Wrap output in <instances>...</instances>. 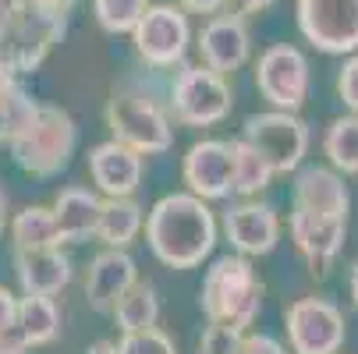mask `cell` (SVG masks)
<instances>
[{
    "label": "cell",
    "mask_w": 358,
    "mask_h": 354,
    "mask_svg": "<svg viewBox=\"0 0 358 354\" xmlns=\"http://www.w3.org/2000/svg\"><path fill=\"white\" fill-rule=\"evenodd\" d=\"M8 29H11V11H8V4H4V0H0V43H4Z\"/></svg>",
    "instance_id": "38"
},
{
    "label": "cell",
    "mask_w": 358,
    "mask_h": 354,
    "mask_svg": "<svg viewBox=\"0 0 358 354\" xmlns=\"http://www.w3.org/2000/svg\"><path fill=\"white\" fill-rule=\"evenodd\" d=\"M138 283V266L128 256V248H103L89 259L85 270V301L92 312L110 316L117 301Z\"/></svg>",
    "instance_id": "14"
},
{
    "label": "cell",
    "mask_w": 358,
    "mask_h": 354,
    "mask_svg": "<svg viewBox=\"0 0 358 354\" xmlns=\"http://www.w3.org/2000/svg\"><path fill=\"white\" fill-rule=\"evenodd\" d=\"M181 177L192 195L220 202L234 195V149L224 138H199L181 160Z\"/></svg>",
    "instance_id": "12"
},
{
    "label": "cell",
    "mask_w": 358,
    "mask_h": 354,
    "mask_svg": "<svg viewBox=\"0 0 358 354\" xmlns=\"http://www.w3.org/2000/svg\"><path fill=\"white\" fill-rule=\"evenodd\" d=\"M78 145V128L75 117L54 103H36L29 121L8 138V153L36 181H50L61 170H68Z\"/></svg>",
    "instance_id": "3"
},
{
    "label": "cell",
    "mask_w": 358,
    "mask_h": 354,
    "mask_svg": "<svg viewBox=\"0 0 358 354\" xmlns=\"http://www.w3.org/2000/svg\"><path fill=\"white\" fill-rule=\"evenodd\" d=\"M255 89L277 110H301L309 99V61L298 46L277 43L255 64Z\"/></svg>",
    "instance_id": "9"
},
{
    "label": "cell",
    "mask_w": 358,
    "mask_h": 354,
    "mask_svg": "<svg viewBox=\"0 0 358 354\" xmlns=\"http://www.w3.org/2000/svg\"><path fill=\"white\" fill-rule=\"evenodd\" d=\"M178 4L192 15H220L227 0H178Z\"/></svg>",
    "instance_id": "33"
},
{
    "label": "cell",
    "mask_w": 358,
    "mask_h": 354,
    "mask_svg": "<svg viewBox=\"0 0 358 354\" xmlns=\"http://www.w3.org/2000/svg\"><path fill=\"white\" fill-rule=\"evenodd\" d=\"M142 230H145V209L135 202V195L103 198V213H99V227H96L99 244L103 248H128L131 241H138Z\"/></svg>",
    "instance_id": "21"
},
{
    "label": "cell",
    "mask_w": 358,
    "mask_h": 354,
    "mask_svg": "<svg viewBox=\"0 0 358 354\" xmlns=\"http://www.w3.org/2000/svg\"><path fill=\"white\" fill-rule=\"evenodd\" d=\"M75 276V263L57 248H15V280L22 294H50L57 297Z\"/></svg>",
    "instance_id": "18"
},
{
    "label": "cell",
    "mask_w": 358,
    "mask_h": 354,
    "mask_svg": "<svg viewBox=\"0 0 358 354\" xmlns=\"http://www.w3.org/2000/svg\"><path fill=\"white\" fill-rule=\"evenodd\" d=\"M145 11H149V0H92V15L99 29L110 36H131Z\"/></svg>",
    "instance_id": "26"
},
{
    "label": "cell",
    "mask_w": 358,
    "mask_h": 354,
    "mask_svg": "<svg viewBox=\"0 0 358 354\" xmlns=\"http://www.w3.org/2000/svg\"><path fill=\"white\" fill-rule=\"evenodd\" d=\"M337 96L351 114H358V54H348L344 68L337 71Z\"/></svg>",
    "instance_id": "29"
},
{
    "label": "cell",
    "mask_w": 358,
    "mask_h": 354,
    "mask_svg": "<svg viewBox=\"0 0 358 354\" xmlns=\"http://www.w3.org/2000/svg\"><path fill=\"white\" fill-rule=\"evenodd\" d=\"M287 234L298 248V256L313 266V273H327L334 259L341 256V248L348 241V220L344 216H320V213H287Z\"/></svg>",
    "instance_id": "13"
},
{
    "label": "cell",
    "mask_w": 358,
    "mask_h": 354,
    "mask_svg": "<svg viewBox=\"0 0 358 354\" xmlns=\"http://www.w3.org/2000/svg\"><path fill=\"white\" fill-rule=\"evenodd\" d=\"M142 170H145L142 153L117 138L92 145V153H89V177H92V188L103 198L135 195L142 184Z\"/></svg>",
    "instance_id": "15"
},
{
    "label": "cell",
    "mask_w": 358,
    "mask_h": 354,
    "mask_svg": "<svg viewBox=\"0 0 358 354\" xmlns=\"http://www.w3.org/2000/svg\"><path fill=\"white\" fill-rule=\"evenodd\" d=\"M238 354H287V347L277 337H266V333H245Z\"/></svg>",
    "instance_id": "32"
},
{
    "label": "cell",
    "mask_w": 358,
    "mask_h": 354,
    "mask_svg": "<svg viewBox=\"0 0 358 354\" xmlns=\"http://www.w3.org/2000/svg\"><path fill=\"white\" fill-rule=\"evenodd\" d=\"M117 354H178V344L167 330L149 326V330H138V333H121Z\"/></svg>",
    "instance_id": "27"
},
{
    "label": "cell",
    "mask_w": 358,
    "mask_h": 354,
    "mask_svg": "<svg viewBox=\"0 0 358 354\" xmlns=\"http://www.w3.org/2000/svg\"><path fill=\"white\" fill-rule=\"evenodd\" d=\"M54 213H57V227H61L64 244H82V241L96 237L99 213H103V195L96 188L71 184L54 198Z\"/></svg>",
    "instance_id": "19"
},
{
    "label": "cell",
    "mask_w": 358,
    "mask_h": 354,
    "mask_svg": "<svg viewBox=\"0 0 358 354\" xmlns=\"http://www.w3.org/2000/svg\"><path fill=\"white\" fill-rule=\"evenodd\" d=\"M4 4H8V11H11V15H18V11H25L29 0H4Z\"/></svg>",
    "instance_id": "39"
},
{
    "label": "cell",
    "mask_w": 358,
    "mask_h": 354,
    "mask_svg": "<svg viewBox=\"0 0 358 354\" xmlns=\"http://www.w3.org/2000/svg\"><path fill=\"white\" fill-rule=\"evenodd\" d=\"M199 57L206 68L220 71V75H234L248 64L252 54V39H248V25L245 15H213L199 32Z\"/></svg>",
    "instance_id": "16"
},
{
    "label": "cell",
    "mask_w": 358,
    "mask_h": 354,
    "mask_svg": "<svg viewBox=\"0 0 358 354\" xmlns=\"http://www.w3.org/2000/svg\"><path fill=\"white\" fill-rule=\"evenodd\" d=\"M298 29L323 54H358V0H298Z\"/></svg>",
    "instance_id": "10"
},
{
    "label": "cell",
    "mask_w": 358,
    "mask_h": 354,
    "mask_svg": "<svg viewBox=\"0 0 358 354\" xmlns=\"http://www.w3.org/2000/svg\"><path fill=\"white\" fill-rule=\"evenodd\" d=\"M8 227H11V206H8V191H4V184H0V237H4Z\"/></svg>",
    "instance_id": "35"
},
{
    "label": "cell",
    "mask_w": 358,
    "mask_h": 354,
    "mask_svg": "<svg viewBox=\"0 0 358 354\" xmlns=\"http://www.w3.org/2000/svg\"><path fill=\"white\" fill-rule=\"evenodd\" d=\"M117 330L121 333H138V330H149V326H157L160 323V294L152 283L138 280L121 301H117V309L110 312Z\"/></svg>",
    "instance_id": "24"
},
{
    "label": "cell",
    "mask_w": 358,
    "mask_h": 354,
    "mask_svg": "<svg viewBox=\"0 0 358 354\" xmlns=\"http://www.w3.org/2000/svg\"><path fill=\"white\" fill-rule=\"evenodd\" d=\"M263 280L255 273L248 256L227 251V256L213 259L206 276L199 287V309L210 323H227L241 333L252 330V323L263 312Z\"/></svg>",
    "instance_id": "2"
},
{
    "label": "cell",
    "mask_w": 358,
    "mask_h": 354,
    "mask_svg": "<svg viewBox=\"0 0 358 354\" xmlns=\"http://www.w3.org/2000/svg\"><path fill=\"white\" fill-rule=\"evenodd\" d=\"M231 149H234V195H241V198L263 195L273 184V177H277L273 163L252 142H245L241 135L231 142Z\"/></svg>",
    "instance_id": "23"
},
{
    "label": "cell",
    "mask_w": 358,
    "mask_h": 354,
    "mask_svg": "<svg viewBox=\"0 0 358 354\" xmlns=\"http://www.w3.org/2000/svg\"><path fill=\"white\" fill-rule=\"evenodd\" d=\"M131 39H135V54L145 68H152V71L178 68L188 54V43H192L185 8H174V4L149 8L142 15V22L135 25Z\"/></svg>",
    "instance_id": "8"
},
{
    "label": "cell",
    "mask_w": 358,
    "mask_h": 354,
    "mask_svg": "<svg viewBox=\"0 0 358 354\" xmlns=\"http://www.w3.org/2000/svg\"><path fill=\"white\" fill-rule=\"evenodd\" d=\"M167 103L178 124L185 128H213L231 117L234 110V92L227 75L206 68V64H192L181 68L171 85H167Z\"/></svg>",
    "instance_id": "5"
},
{
    "label": "cell",
    "mask_w": 358,
    "mask_h": 354,
    "mask_svg": "<svg viewBox=\"0 0 358 354\" xmlns=\"http://www.w3.org/2000/svg\"><path fill=\"white\" fill-rule=\"evenodd\" d=\"M61 305H57V297H50V294H22L18 301V333L22 340L36 351V347H46V344H54L61 337Z\"/></svg>",
    "instance_id": "20"
},
{
    "label": "cell",
    "mask_w": 358,
    "mask_h": 354,
    "mask_svg": "<svg viewBox=\"0 0 358 354\" xmlns=\"http://www.w3.org/2000/svg\"><path fill=\"white\" fill-rule=\"evenodd\" d=\"M18 301H22V294L0 283V344L18 333Z\"/></svg>",
    "instance_id": "30"
},
{
    "label": "cell",
    "mask_w": 358,
    "mask_h": 354,
    "mask_svg": "<svg viewBox=\"0 0 358 354\" xmlns=\"http://www.w3.org/2000/svg\"><path fill=\"white\" fill-rule=\"evenodd\" d=\"M291 209L348 220L351 195H348L344 174L334 170V167H298L294 184H291Z\"/></svg>",
    "instance_id": "17"
},
{
    "label": "cell",
    "mask_w": 358,
    "mask_h": 354,
    "mask_svg": "<svg viewBox=\"0 0 358 354\" xmlns=\"http://www.w3.org/2000/svg\"><path fill=\"white\" fill-rule=\"evenodd\" d=\"M71 8H75V0H29V11H32L36 18L50 22V25H57V29L68 25Z\"/></svg>",
    "instance_id": "31"
},
{
    "label": "cell",
    "mask_w": 358,
    "mask_h": 354,
    "mask_svg": "<svg viewBox=\"0 0 358 354\" xmlns=\"http://www.w3.org/2000/svg\"><path fill=\"white\" fill-rule=\"evenodd\" d=\"M348 294H351V305L358 309V263L348 270Z\"/></svg>",
    "instance_id": "36"
},
{
    "label": "cell",
    "mask_w": 358,
    "mask_h": 354,
    "mask_svg": "<svg viewBox=\"0 0 358 354\" xmlns=\"http://www.w3.org/2000/svg\"><path fill=\"white\" fill-rule=\"evenodd\" d=\"M241 138L252 142L259 153L273 163L277 177L294 174L305 156H309V124H305L294 110H263V114H252L241 124Z\"/></svg>",
    "instance_id": "6"
},
{
    "label": "cell",
    "mask_w": 358,
    "mask_h": 354,
    "mask_svg": "<svg viewBox=\"0 0 358 354\" xmlns=\"http://www.w3.org/2000/svg\"><path fill=\"white\" fill-rule=\"evenodd\" d=\"M231 4L238 8V15H259V11L273 8V0H231Z\"/></svg>",
    "instance_id": "34"
},
{
    "label": "cell",
    "mask_w": 358,
    "mask_h": 354,
    "mask_svg": "<svg viewBox=\"0 0 358 354\" xmlns=\"http://www.w3.org/2000/svg\"><path fill=\"white\" fill-rule=\"evenodd\" d=\"M0 149H4V131H0Z\"/></svg>",
    "instance_id": "40"
},
{
    "label": "cell",
    "mask_w": 358,
    "mask_h": 354,
    "mask_svg": "<svg viewBox=\"0 0 358 354\" xmlns=\"http://www.w3.org/2000/svg\"><path fill=\"white\" fill-rule=\"evenodd\" d=\"M11 244L15 248H57L64 244L54 206H25L11 216Z\"/></svg>",
    "instance_id": "22"
},
{
    "label": "cell",
    "mask_w": 358,
    "mask_h": 354,
    "mask_svg": "<svg viewBox=\"0 0 358 354\" xmlns=\"http://www.w3.org/2000/svg\"><path fill=\"white\" fill-rule=\"evenodd\" d=\"M245 333L227 323H210L199 337V354H238Z\"/></svg>",
    "instance_id": "28"
},
{
    "label": "cell",
    "mask_w": 358,
    "mask_h": 354,
    "mask_svg": "<svg viewBox=\"0 0 358 354\" xmlns=\"http://www.w3.org/2000/svg\"><path fill=\"white\" fill-rule=\"evenodd\" d=\"M323 156L344 177H358V114L348 110L344 117L330 121L323 135Z\"/></svg>",
    "instance_id": "25"
},
{
    "label": "cell",
    "mask_w": 358,
    "mask_h": 354,
    "mask_svg": "<svg viewBox=\"0 0 358 354\" xmlns=\"http://www.w3.org/2000/svg\"><path fill=\"white\" fill-rule=\"evenodd\" d=\"M220 227H224V237L231 241V248L238 251V256H248V259L270 256V251L280 244V234H284L280 213L270 206V202H263L259 195L234 202V206L224 213Z\"/></svg>",
    "instance_id": "11"
},
{
    "label": "cell",
    "mask_w": 358,
    "mask_h": 354,
    "mask_svg": "<svg viewBox=\"0 0 358 354\" xmlns=\"http://www.w3.org/2000/svg\"><path fill=\"white\" fill-rule=\"evenodd\" d=\"M85 354H117V340H96Z\"/></svg>",
    "instance_id": "37"
},
{
    "label": "cell",
    "mask_w": 358,
    "mask_h": 354,
    "mask_svg": "<svg viewBox=\"0 0 358 354\" xmlns=\"http://www.w3.org/2000/svg\"><path fill=\"white\" fill-rule=\"evenodd\" d=\"M220 237V223L206 198L192 191H171L145 213V244L167 270L202 266Z\"/></svg>",
    "instance_id": "1"
},
{
    "label": "cell",
    "mask_w": 358,
    "mask_h": 354,
    "mask_svg": "<svg viewBox=\"0 0 358 354\" xmlns=\"http://www.w3.org/2000/svg\"><path fill=\"white\" fill-rule=\"evenodd\" d=\"M107 128L117 142L142 156H160L174 145V114L167 96L160 99L142 82H121L107 99Z\"/></svg>",
    "instance_id": "4"
},
{
    "label": "cell",
    "mask_w": 358,
    "mask_h": 354,
    "mask_svg": "<svg viewBox=\"0 0 358 354\" xmlns=\"http://www.w3.org/2000/svg\"><path fill=\"white\" fill-rule=\"evenodd\" d=\"M284 333L291 354H341L348 319L330 297H298L284 309Z\"/></svg>",
    "instance_id": "7"
}]
</instances>
